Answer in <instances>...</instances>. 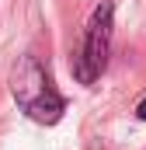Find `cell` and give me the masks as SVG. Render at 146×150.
Instances as JSON below:
<instances>
[{"label":"cell","mask_w":146,"mask_h":150,"mask_svg":"<svg viewBox=\"0 0 146 150\" xmlns=\"http://www.w3.org/2000/svg\"><path fill=\"white\" fill-rule=\"evenodd\" d=\"M111 28H115V7L108 0H101L87 21V35H84V45L77 52V63H73V74L80 84H94L105 63H108V49H111Z\"/></svg>","instance_id":"2"},{"label":"cell","mask_w":146,"mask_h":150,"mask_svg":"<svg viewBox=\"0 0 146 150\" xmlns=\"http://www.w3.org/2000/svg\"><path fill=\"white\" fill-rule=\"evenodd\" d=\"M11 87H14V98L21 101V108L32 115L35 122L52 126V122L63 119V108H66V105H63V98L49 87L45 70L38 67L35 56H25V59H21V67L11 77Z\"/></svg>","instance_id":"1"},{"label":"cell","mask_w":146,"mask_h":150,"mask_svg":"<svg viewBox=\"0 0 146 150\" xmlns=\"http://www.w3.org/2000/svg\"><path fill=\"white\" fill-rule=\"evenodd\" d=\"M136 115H139V119H146V98L139 101V108H136Z\"/></svg>","instance_id":"3"}]
</instances>
